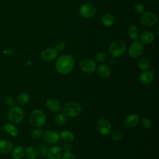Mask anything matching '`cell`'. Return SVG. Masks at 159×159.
Returning <instances> with one entry per match:
<instances>
[{"mask_svg": "<svg viewBox=\"0 0 159 159\" xmlns=\"http://www.w3.org/2000/svg\"><path fill=\"white\" fill-rule=\"evenodd\" d=\"M96 127L98 132L103 135H108L112 130V125L111 122L105 118H100L96 122Z\"/></svg>", "mask_w": 159, "mask_h": 159, "instance_id": "7", "label": "cell"}, {"mask_svg": "<svg viewBox=\"0 0 159 159\" xmlns=\"http://www.w3.org/2000/svg\"><path fill=\"white\" fill-rule=\"evenodd\" d=\"M13 144L7 140H0V153H7L12 151Z\"/></svg>", "mask_w": 159, "mask_h": 159, "instance_id": "18", "label": "cell"}, {"mask_svg": "<svg viewBox=\"0 0 159 159\" xmlns=\"http://www.w3.org/2000/svg\"><path fill=\"white\" fill-rule=\"evenodd\" d=\"M107 59V55L106 53L101 52H99L96 56V60L99 63H102Z\"/></svg>", "mask_w": 159, "mask_h": 159, "instance_id": "31", "label": "cell"}, {"mask_svg": "<svg viewBox=\"0 0 159 159\" xmlns=\"http://www.w3.org/2000/svg\"><path fill=\"white\" fill-rule=\"evenodd\" d=\"M134 10L138 14H142L145 11V7L142 3H137L134 6Z\"/></svg>", "mask_w": 159, "mask_h": 159, "instance_id": "34", "label": "cell"}, {"mask_svg": "<svg viewBox=\"0 0 159 159\" xmlns=\"http://www.w3.org/2000/svg\"><path fill=\"white\" fill-rule=\"evenodd\" d=\"M157 16L155 14L151 12L143 13L140 17L141 23L146 27H151L157 22Z\"/></svg>", "mask_w": 159, "mask_h": 159, "instance_id": "10", "label": "cell"}, {"mask_svg": "<svg viewBox=\"0 0 159 159\" xmlns=\"http://www.w3.org/2000/svg\"><path fill=\"white\" fill-rule=\"evenodd\" d=\"M42 130L40 129L39 127H37L31 132L30 137L33 140H37L42 137Z\"/></svg>", "mask_w": 159, "mask_h": 159, "instance_id": "29", "label": "cell"}, {"mask_svg": "<svg viewBox=\"0 0 159 159\" xmlns=\"http://www.w3.org/2000/svg\"><path fill=\"white\" fill-rule=\"evenodd\" d=\"M140 117L139 116L136 114H130L128 115L124 120V124L127 127H134L139 122Z\"/></svg>", "mask_w": 159, "mask_h": 159, "instance_id": "14", "label": "cell"}, {"mask_svg": "<svg viewBox=\"0 0 159 159\" xmlns=\"http://www.w3.org/2000/svg\"><path fill=\"white\" fill-rule=\"evenodd\" d=\"M60 137L64 142L70 143L74 140L75 135L71 130H64L60 133Z\"/></svg>", "mask_w": 159, "mask_h": 159, "instance_id": "21", "label": "cell"}, {"mask_svg": "<svg viewBox=\"0 0 159 159\" xmlns=\"http://www.w3.org/2000/svg\"><path fill=\"white\" fill-rule=\"evenodd\" d=\"M137 66L138 67L143 70L145 71L147 70L150 66V63L147 58L145 57H140L137 60Z\"/></svg>", "mask_w": 159, "mask_h": 159, "instance_id": "27", "label": "cell"}, {"mask_svg": "<svg viewBox=\"0 0 159 159\" xmlns=\"http://www.w3.org/2000/svg\"><path fill=\"white\" fill-rule=\"evenodd\" d=\"M46 106L52 112H58L61 109L60 101L54 98H50L46 101Z\"/></svg>", "mask_w": 159, "mask_h": 159, "instance_id": "12", "label": "cell"}, {"mask_svg": "<svg viewBox=\"0 0 159 159\" xmlns=\"http://www.w3.org/2000/svg\"><path fill=\"white\" fill-rule=\"evenodd\" d=\"M147 1H149V0H147Z\"/></svg>", "mask_w": 159, "mask_h": 159, "instance_id": "39", "label": "cell"}, {"mask_svg": "<svg viewBox=\"0 0 159 159\" xmlns=\"http://www.w3.org/2000/svg\"><path fill=\"white\" fill-rule=\"evenodd\" d=\"M143 46L137 40L132 43L129 48V55L132 58H139L143 54Z\"/></svg>", "mask_w": 159, "mask_h": 159, "instance_id": "8", "label": "cell"}, {"mask_svg": "<svg viewBox=\"0 0 159 159\" xmlns=\"http://www.w3.org/2000/svg\"><path fill=\"white\" fill-rule=\"evenodd\" d=\"M141 125L145 129H150L152 127V122L149 119L142 118L141 120Z\"/></svg>", "mask_w": 159, "mask_h": 159, "instance_id": "32", "label": "cell"}, {"mask_svg": "<svg viewBox=\"0 0 159 159\" xmlns=\"http://www.w3.org/2000/svg\"><path fill=\"white\" fill-rule=\"evenodd\" d=\"M61 155V149L58 146L50 147L47 153L48 159H60Z\"/></svg>", "mask_w": 159, "mask_h": 159, "instance_id": "16", "label": "cell"}, {"mask_svg": "<svg viewBox=\"0 0 159 159\" xmlns=\"http://www.w3.org/2000/svg\"><path fill=\"white\" fill-rule=\"evenodd\" d=\"M2 129L5 130L8 134L13 137H16L19 134L17 128L12 123H7L5 124L2 127Z\"/></svg>", "mask_w": 159, "mask_h": 159, "instance_id": "22", "label": "cell"}, {"mask_svg": "<svg viewBox=\"0 0 159 159\" xmlns=\"http://www.w3.org/2000/svg\"><path fill=\"white\" fill-rule=\"evenodd\" d=\"M102 22L105 26L111 27L115 22V17L112 14L107 13L104 15V16L102 17Z\"/></svg>", "mask_w": 159, "mask_h": 159, "instance_id": "26", "label": "cell"}, {"mask_svg": "<svg viewBox=\"0 0 159 159\" xmlns=\"http://www.w3.org/2000/svg\"><path fill=\"white\" fill-rule=\"evenodd\" d=\"M46 115L40 109L32 111L29 115V121L30 124L35 127H41L46 123Z\"/></svg>", "mask_w": 159, "mask_h": 159, "instance_id": "2", "label": "cell"}, {"mask_svg": "<svg viewBox=\"0 0 159 159\" xmlns=\"http://www.w3.org/2000/svg\"><path fill=\"white\" fill-rule=\"evenodd\" d=\"M79 67L84 73H92L96 68V63L92 59H83L80 62Z\"/></svg>", "mask_w": 159, "mask_h": 159, "instance_id": "9", "label": "cell"}, {"mask_svg": "<svg viewBox=\"0 0 159 159\" xmlns=\"http://www.w3.org/2000/svg\"><path fill=\"white\" fill-rule=\"evenodd\" d=\"M139 79L140 82L144 85H148L153 81V74L150 71H143L140 75Z\"/></svg>", "mask_w": 159, "mask_h": 159, "instance_id": "15", "label": "cell"}, {"mask_svg": "<svg viewBox=\"0 0 159 159\" xmlns=\"http://www.w3.org/2000/svg\"><path fill=\"white\" fill-rule=\"evenodd\" d=\"M28 159H35L39 154L37 149L32 146H29L25 148V155Z\"/></svg>", "mask_w": 159, "mask_h": 159, "instance_id": "23", "label": "cell"}, {"mask_svg": "<svg viewBox=\"0 0 159 159\" xmlns=\"http://www.w3.org/2000/svg\"><path fill=\"white\" fill-rule=\"evenodd\" d=\"M97 73L101 78H107L111 75V70L107 65L100 64L97 67Z\"/></svg>", "mask_w": 159, "mask_h": 159, "instance_id": "19", "label": "cell"}, {"mask_svg": "<svg viewBox=\"0 0 159 159\" xmlns=\"http://www.w3.org/2000/svg\"><path fill=\"white\" fill-rule=\"evenodd\" d=\"M47 150H48L47 147L44 144H40V145H39L38 148H37L38 154H39L42 157H45L47 155Z\"/></svg>", "mask_w": 159, "mask_h": 159, "instance_id": "30", "label": "cell"}, {"mask_svg": "<svg viewBox=\"0 0 159 159\" xmlns=\"http://www.w3.org/2000/svg\"><path fill=\"white\" fill-rule=\"evenodd\" d=\"M155 37L152 32L148 30L143 32L139 37L140 43L144 45H148L154 40Z\"/></svg>", "mask_w": 159, "mask_h": 159, "instance_id": "17", "label": "cell"}, {"mask_svg": "<svg viewBox=\"0 0 159 159\" xmlns=\"http://www.w3.org/2000/svg\"><path fill=\"white\" fill-rule=\"evenodd\" d=\"M66 120V116L64 114H58L55 117V122L58 125H63Z\"/></svg>", "mask_w": 159, "mask_h": 159, "instance_id": "28", "label": "cell"}, {"mask_svg": "<svg viewBox=\"0 0 159 159\" xmlns=\"http://www.w3.org/2000/svg\"><path fill=\"white\" fill-rule=\"evenodd\" d=\"M62 159H75V157L71 152H66L63 154Z\"/></svg>", "mask_w": 159, "mask_h": 159, "instance_id": "36", "label": "cell"}, {"mask_svg": "<svg viewBox=\"0 0 159 159\" xmlns=\"http://www.w3.org/2000/svg\"><path fill=\"white\" fill-rule=\"evenodd\" d=\"M75 66L74 58L68 54L63 55L58 58L55 62L57 71L61 75L69 74Z\"/></svg>", "mask_w": 159, "mask_h": 159, "instance_id": "1", "label": "cell"}, {"mask_svg": "<svg viewBox=\"0 0 159 159\" xmlns=\"http://www.w3.org/2000/svg\"><path fill=\"white\" fill-rule=\"evenodd\" d=\"M125 50V44L121 40L112 42L108 48V52L113 57H118L123 54Z\"/></svg>", "mask_w": 159, "mask_h": 159, "instance_id": "5", "label": "cell"}, {"mask_svg": "<svg viewBox=\"0 0 159 159\" xmlns=\"http://www.w3.org/2000/svg\"><path fill=\"white\" fill-rule=\"evenodd\" d=\"M24 112L23 109L18 106H14L7 112V119L12 124H18L24 119Z\"/></svg>", "mask_w": 159, "mask_h": 159, "instance_id": "4", "label": "cell"}, {"mask_svg": "<svg viewBox=\"0 0 159 159\" xmlns=\"http://www.w3.org/2000/svg\"><path fill=\"white\" fill-rule=\"evenodd\" d=\"M96 12L95 6L91 3H85L79 9V13L81 17L88 19L93 17Z\"/></svg>", "mask_w": 159, "mask_h": 159, "instance_id": "6", "label": "cell"}, {"mask_svg": "<svg viewBox=\"0 0 159 159\" xmlns=\"http://www.w3.org/2000/svg\"><path fill=\"white\" fill-rule=\"evenodd\" d=\"M82 111V107L80 104L75 101L66 103L63 107V114L70 117L78 116Z\"/></svg>", "mask_w": 159, "mask_h": 159, "instance_id": "3", "label": "cell"}, {"mask_svg": "<svg viewBox=\"0 0 159 159\" xmlns=\"http://www.w3.org/2000/svg\"><path fill=\"white\" fill-rule=\"evenodd\" d=\"M12 150L13 159H21L25 155V148L22 145H17Z\"/></svg>", "mask_w": 159, "mask_h": 159, "instance_id": "20", "label": "cell"}, {"mask_svg": "<svg viewBox=\"0 0 159 159\" xmlns=\"http://www.w3.org/2000/svg\"><path fill=\"white\" fill-rule=\"evenodd\" d=\"M30 101V96L26 93H22L18 95L16 102L20 106H25L29 103Z\"/></svg>", "mask_w": 159, "mask_h": 159, "instance_id": "24", "label": "cell"}, {"mask_svg": "<svg viewBox=\"0 0 159 159\" xmlns=\"http://www.w3.org/2000/svg\"><path fill=\"white\" fill-rule=\"evenodd\" d=\"M127 34L131 39L135 41L139 38L138 28L134 25H130L127 29Z\"/></svg>", "mask_w": 159, "mask_h": 159, "instance_id": "25", "label": "cell"}, {"mask_svg": "<svg viewBox=\"0 0 159 159\" xmlns=\"http://www.w3.org/2000/svg\"><path fill=\"white\" fill-rule=\"evenodd\" d=\"M64 149L66 152H71L73 149V147L70 143H66L64 145Z\"/></svg>", "mask_w": 159, "mask_h": 159, "instance_id": "38", "label": "cell"}, {"mask_svg": "<svg viewBox=\"0 0 159 159\" xmlns=\"http://www.w3.org/2000/svg\"><path fill=\"white\" fill-rule=\"evenodd\" d=\"M111 138L113 140H116V141L119 140L122 138V134L118 130L114 131L111 134Z\"/></svg>", "mask_w": 159, "mask_h": 159, "instance_id": "33", "label": "cell"}, {"mask_svg": "<svg viewBox=\"0 0 159 159\" xmlns=\"http://www.w3.org/2000/svg\"><path fill=\"white\" fill-rule=\"evenodd\" d=\"M42 138L45 142L50 144L57 143L60 139V135L54 130H47L42 134Z\"/></svg>", "mask_w": 159, "mask_h": 159, "instance_id": "11", "label": "cell"}, {"mask_svg": "<svg viewBox=\"0 0 159 159\" xmlns=\"http://www.w3.org/2000/svg\"><path fill=\"white\" fill-rule=\"evenodd\" d=\"M65 48V43L63 41H60L57 42L55 45V49L57 51H61Z\"/></svg>", "mask_w": 159, "mask_h": 159, "instance_id": "35", "label": "cell"}, {"mask_svg": "<svg viewBox=\"0 0 159 159\" xmlns=\"http://www.w3.org/2000/svg\"><path fill=\"white\" fill-rule=\"evenodd\" d=\"M57 50L55 48L50 47L43 50L41 54V58L47 61H50L55 60L57 56Z\"/></svg>", "mask_w": 159, "mask_h": 159, "instance_id": "13", "label": "cell"}, {"mask_svg": "<svg viewBox=\"0 0 159 159\" xmlns=\"http://www.w3.org/2000/svg\"><path fill=\"white\" fill-rule=\"evenodd\" d=\"M15 99L12 97V96H9L8 98H7L6 99V104L11 107H12L14 106H15Z\"/></svg>", "mask_w": 159, "mask_h": 159, "instance_id": "37", "label": "cell"}]
</instances>
